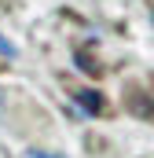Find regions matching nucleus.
<instances>
[{"label": "nucleus", "instance_id": "3", "mask_svg": "<svg viewBox=\"0 0 154 158\" xmlns=\"http://www.w3.org/2000/svg\"><path fill=\"white\" fill-rule=\"evenodd\" d=\"M30 158H63V155H44V151H30Z\"/></svg>", "mask_w": 154, "mask_h": 158}, {"label": "nucleus", "instance_id": "1", "mask_svg": "<svg viewBox=\"0 0 154 158\" xmlns=\"http://www.w3.org/2000/svg\"><path fill=\"white\" fill-rule=\"evenodd\" d=\"M74 99L88 110V114H99V110H103V96H99L95 88H74Z\"/></svg>", "mask_w": 154, "mask_h": 158}, {"label": "nucleus", "instance_id": "2", "mask_svg": "<svg viewBox=\"0 0 154 158\" xmlns=\"http://www.w3.org/2000/svg\"><path fill=\"white\" fill-rule=\"evenodd\" d=\"M0 55H4V59H11V55H15V48H11L4 37H0Z\"/></svg>", "mask_w": 154, "mask_h": 158}]
</instances>
